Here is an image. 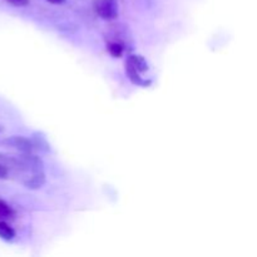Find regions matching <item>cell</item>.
<instances>
[{
    "instance_id": "3",
    "label": "cell",
    "mask_w": 257,
    "mask_h": 257,
    "mask_svg": "<svg viewBox=\"0 0 257 257\" xmlns=\"http://www.w3.org/2000/svg\"><path fill=\"white\" fill-rule=\"evenodd\" d=\"M8 143L9 145H12L13 147L18 148V150L23 151V152L28 153L32 151V143H30V141L25 140V138L23 137H13L12 140L8 141Z\"/></svg>"
},
{
    "instance_id": "1",
    "label": "cell",
    "mask_w": 257,
    "mask_h": 257,
    "mask_svg": "<svg viewBox=\"0 0 257 257\" xmlns=\"http://www.w3.org/2000/svg\"><path fill=\"white\" fill-rule=\"evenodd\" d=\"M95 12L100 18L105 20L114 19L118 15L117 0H97L95 2Z\"/></svg>"
},
{
    "instance_id": "7",
    "label": "cell",
    "mask_w": 257,
    "mask_h": 257,
    "mask_svg": "<svg viewBox=\"0 0 257 257\" xmlns=\"http://www.w3.org/2000/svg\"><path fill=\"white\" fill-rule=\"evenodd\" d=\"M7 2L14 7H25V5H28L29 0H7Z\"/></svg>"
},
{
    "instance_id": "9",
    "label": "cell",
    "mask_w": 257,
    "mask_h": 257,
    "mask_svg": "<svg viewBox=\"0 0 257 257\" xmlns=\"http://www.w3.org/2000/svg\"><path fill=\"white\" fill-rule=\"evenodd\" d=\"M47 2H49L50 4H62L65 0H47Z\"/></svg>"
},
{
    "instance_id": "4",
    "label": "cell",
    "mask_w": 257,
    "mask_h": 257,
    "mask_svg": "<svg viewBox=\"0 0 257 257\" xmlns=\"http://www.w3.org/2000/svg\"><path fill=\"white\" fill-rule=\"evenodd\" d=\"M15 237V231L5 221L0 220V238L5 241H12Z\"/></svg>"
},
{
    "instance_id": "6",
    "label": "cell",
    "mask_w": 257,
    "mask_h": 257,
    "mask_svg": "<svg viewBox=\"0 0 257 257\" xmlns=\"http://www.w3.org/2000/svg\"><path fill=\"white\" fill-rule=\"evenodd\" d=\"M13 216L12 208L9 207L8 203H5L4 201L0 200V220H4V218H10Z\"/></svg>"
},
{
    "instance_id": "5",
    "label": "cell",
    "mask_w": 257,
    "mask_h": 257,
    "mask_svg": "<svg viewBox=\"0 0 257 257\" xmlns=\"http://www.w3.org/2000/svg\"><path fill=\"white\" fill-rule=\"evenodd\" d=\"M108 50H109L110 54L115 58H119L123 54V47L117 42H113L108 44Z\"/></svg>"
},
{
    "instance_id": "2",
    "label": "cell",
    "mask_w": 257,
    "mask_h": 257,
    "mask_svg": "<svg viewBox=\"0 0 257 257\" xmlns=\"http://www.w3.org/2000/svg\"><path fill=\"white\" fill-rule=\"evenodd\" d=\"M125 65L133 68V69L137 70L138 73L146 72V70L148 69L147 62H146V60L143 59V57H141V55H131L128 62L125 63Z\"/></svg>"
},
{
    "instance_id": "8",
    "label": "cell",
    "mask_w": 257,
    "mask_h": 257,
    "mask_svg": "<svg viewBox=\"0 0 257 257\" xmlns=\"http://www.w3.org/2000/svg\"><path fill=\"white\" fill-rule=\"evenodd\" d=\"M8 176V168L4 165L0 163V178H7Z\"/></svg>"
}]
</instances>
